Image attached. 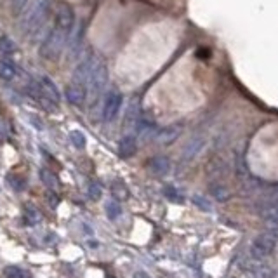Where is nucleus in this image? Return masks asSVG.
Listing matches in <instances>:
<instances>
[{
    "label": "nucleus",
    "instance_id": "20e7f679",
    "mask_svg": "<svg viewBox=\"0 0 278 278\" xmlns=\"http://www.w3.org/2000/svg\"><path fill=\"white\" fill-rule=\"evenodd\" d=\"M104 209H106V212H108V217H109V219L119 217V214H120V207L117 205L115 202H106V205H104Z\"/></svg>",
    "mask_w": 278,
    "mask_h": 278
},
{
    "label": "nucleus",
    "instance_id": "f03ea898",
    "mask_svg": "<svg viewBox=\"0 0 278 278\" xmlns=\"http://www.w3.org/2000/svg\"><path fill=\"white\" fill-rule=\"evenodd\" d=\"M87 195H89V198H92V200H99L101 195H103V190H101V186L97 185V183H91L87 188Z\"/></svg>",
    "mask_w": 278,
    "mask_h": 278
},
{
    "label": "nucleus",
    "instance_id": "423d86ee",
    "mask_svg": "<svg viewBox=\"0 0 278 278\" xmlns=\"http://www.w3.org/2000/svg\"><path fill=\"white\" fill-rule=\"evenodd\" d=\"M72 139H73V143H75V146L77 148H84V143H85V138L80 134V132H73L72 134Z\"/></svg>",
    "mask_w": 278,
    "mask_h": 278
},
{
    "label": "nucleus",
    "instance_id": "7ed1b4c3",
    "mask_svg": "<svg viewBox=\"0 0 278 278\" xmlns=\"http://www.w3.org/2000/svg\"><path fill=\"white\" fill-rule=\"evenodd\" d=\"M6 278H30V273L21 268H11L6 271Z\"/></svg>",
    "mask_w": 278,
    "mask_h": 278
},
{
    "label": "nucleus",
    "instance_id": "f257e3e1",
    "mask_svg": "<svg viewBox=\"0 0 278 278\" xmlns=\"http://www.w3.org/2000/svg\"><path fill=\"white\" fill-rule=\"evenodd\" d=\"M40 179H42V183H44V185L49 188L50 191L56 190V188L61 185L60 178H58V176L54 174L52 171H49V169H44V171L40 172Z\"/></svg>",
    "mask_w": 278,
    "mask_h": 278
},
{
    "label": "nucleus",
    "instance_id": "39448f33",
    "mask_svg": "<svg viewBox=\"0 0 278 278\" xmlns=\"http://www.w3.org/2000/svg\"><path fill=\"white\" fill-rule=\"evenodd\" d=\"M25 217H26V223L28 225H33V223H37L38 221V214H37V210L35 209H26V212H25Z\"/></svg>",
    "mask_w": 278,
    "mask_h": 278
},
{
    "label": "nucleus",
    "instance_id": "0eeeda50",
    "mask_svg": "<svg viewBox=\"0 0 278 278\" xmlns=\"http://www.w3.org/2000/svg\"><path fill=\"white\" fill-rule=\"evenodd\" d=\"M134 278H150V276H148L146 273H141V271H139V273H136Z\"/></svg>",
    "mask_w": 278,
    "mask_h": 278
}]
</instances>
